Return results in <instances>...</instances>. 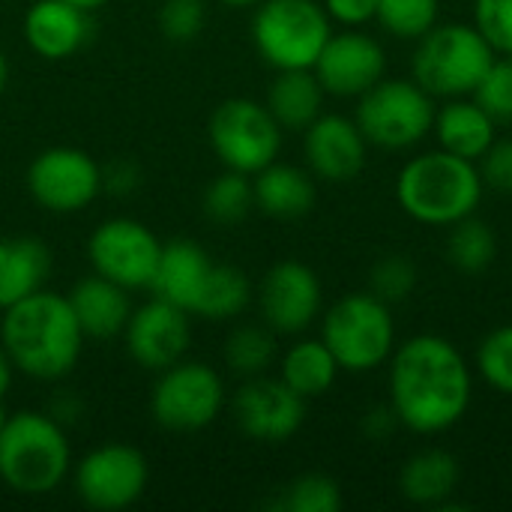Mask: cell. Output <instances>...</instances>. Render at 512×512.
Returning <instances> with one entry per match:
<instances>
[{"mask_svg":"<svg viewBox=\"0 0 512 512\" xmlns=\"http://www.w3.org/2000/svg\"><path fill=\"white\" fill-rule=\"evenodd\" d=\"M387 393L399 423L414 435H441L465 420L474 402V369L438 333L396 345L387 360Z\"/></svg>","mask_w":512,"mask_h":512,"instance_id":"obj_1","label":"cell"},{"mask_svg":"<svg viewBox=\"0 0 512 512\" xmlns=\"http://www.w3.org/2000/svg\"><path fill=\"white\" fill-rule=\"evenodd\" d=\"M0 345L12 366L33 381L66 378L84 348V333L63 294L36 291L3 309Z\"/></svg>","mask_w":512,"mask_h":512,"instance_id":"obj_2","label":"cell"},{"mask_svg":"<svg viewBox=\"0 0 512 512\" xmlns=\"http://www.w3.org/2000/svg\"><path fill=\"white\" fill-rule=\"evenodd\" d=\"M486 183L474 159L450 150H426L411 156L396 177L399 207L420 225L450 228L474 216L483 201Z\"/></svg>","mask_w":512,"mask_h":512,"instance_id":"obj_3","label":"cell"},{"mask_svg":"<svg viewBox=\"0 0 512 512\" xmlns=\"http://www.w3.org/2000/svg\"><path fill=\"white\" fill-rule=\"evenodd\" d=\"M72 468L63 426L45 411L9 414L0 432V480L18 495L54 492Z\"/></svg>","mask_w":512,"mask_h":512,"instance_id":"obj_4","label":"cell"},{"mask_svg":"<svg viewBox=\"0 0 512 512\" xmlns=\"http://www.w3.org/2000/svg\"><path fill=\"white\" fill-rule=\"evenodd\" d=\"M495 57V48L474 24L438 21L426 36L417 39L411 57V78L435 99L471 96L495 63Z\"/></svg>","mask_w":512,"mask_h":512,"instance_id":"obj_5","label":"cell"},{"mask_svg":"<svg viewBox=\"0 0 512 512\" xmlns=\"http://www.w3.org/2000/svg\"><path fill=\"white\" fill-rule=\"evenodd\" d=\"M396 318L390 303L372 291H357L336 300L324 312L321 339L345 372L363 375L384 366L396 351Z\"/></svg>","mask_w":512,"mask_h":512,"instance_id":"obj_6","label":"cell"},{"mask_svg":"<svg viewBox=\"0 0 512 512\" xmlns=\"http://www.w3.org/2000/svg\"><path fill=\"white\" fill-rule=\"evenodd\" d=\"M333 33L318 0H261L252 15V42L267 66L312 69Z\"/></svg>","mask_w":512,"mask_h":512,"instance_id":"obj_7","label":"cell"},{"mask_svg":"<svg viewBox=\"0 0 512 512\" xmlns=\"http://www.w3.org/2000/svg\"><path fill=\"white\" fill-rule=\"evenodd\" d=\"M435 96L414 78H381L357 96L354 120L378 150H411L432 135Z\"/></svg>","mask_w":512,"mask_h":512,"instance_id":"obj_8","label":"cell"},{"mask_svg":"<svg viewBox=\"0 0 512 512\" xmlns=\"http://www.w3.org/2000/svg\"><path fill=\"white\" fill-rule=\"evenodd\" d=\"M282 126L264 102L234 96L216 105L207 123V138L219 162L240 174H258L279 159Z\"/></svg>","mask_w":512,"mask_h":512,"instance_id":"obj_9","label":"cell"},{"mask_svg":"<svg viewBox=\"0 0 512 512\" xmlns=\"http://www.w3.org/2000/svg\"><path fill=\"white\" fill-rule=\"evenodd\" d=\"M225 408V384L219 372L198 360H180L159 372L150 396L153 420L168 432L207 429Z\"/></svg>","mask_w":512,"mask_h":512,"instance_id":"obj_10","label":"cell"},{"mask_svg":"<svg viewBox=\"0 0 512 512\" xmlns=\"http://www.w3.org/2000/svg\"><path fill=\"white\" fill-rule=\"evenodd\" d=\"M162 243L138 219H105L87 240V258L93 273L123 285L126 291L150 288L159 267Z\"/></svg>","mask_w":512,"mask_h":512,"instance_id":"obj_11","label":"cell"},{"mask_svg":"<svg viewBox=\"0 0 512 512\" xmlns=\"http://www.w3.org/2000/svg\"><path fill=\"white\" fill-rule=\"evenodd\" d=\"M150 480L147 459L129 444H102L75 465V495L96 512L132 507Z\"/></svg>","mask_w":512,"mask_h":512,"instance_id":"obj_12","label":"cell"},{"mask_svg":"<svg viewBox=\"0 0 512 512\" xmlns=\"http://www.w3.org/2000/svg\"><path fill=\"white\" fill-rule=\"evenodd\" d=\"M27 189L42 210L78 213L102 192V168L78 147H48L30 162Z\"/></svg>","mask_w":512,"mask_h":512,"instance_id":"obj_13","label":"cell"},{"mask_svg":"<svg viewBox=\"0 0 512 512\" xmlns=\"http://www.w3.org/2000/svg\"><path fill=\"white\" fill-rule=\"evenodd\" d=\"M258 309L264 324L276 336H297L309 330L324 306V288L318 273L303 261L273 264L258 285Z\"/></svg>","mask_w":512,"mask_h":512,"instance_id":"obj_14","label":"cell"},{"mask_svg":"<svg viewBox=\"0 0 512 512\" xmlns=\"http://www.w3.org/2000/svg\"><path fill=\"white\" fill-rule=\"evenodd\" d=\"M237 429L261 444H282L294 438L306 420V399L297 396L282 378L255 375L231 399Z\"/></svg>","mask_w":512,"mask_h":512,"instance_id":"obj_15","label":"cell"},{"mask_svg":"<svg viewBox=\"0 0 512 512\" xmlns=\"http://www.w3.org/2000/svg\"><path fill=\"white\" fill-rule=\"evenodd\" d=\"M312 72L318 75L324 93L357 99L387 75V51L363 27H345L339 33L333 30Z\"/></svg>","mask_w":512,"mask_h":512,"instance_id":"obj_16","label":"cell"},{"mask_svg":"<svg viewBox=\"0 0 512 512\" xmlns=\"http://www.w3.org/2000/svg\"><path fill=\"white\" fill-rule=\"evenodd\" d=\"M126 351L129 357L150 372H162L183 360V354L192 345V321L189 312L153 297L144 306L132 309L126 327H123Z\"/></svg>","mask_w":512,"mask_h":512,"instance_id":"obj_17","label":"cell"},{"mask_svg":"<svg viewBox=\"0 0 512 512\" xmlns=\"http://www.w3.org/2000/svg\"><path fill=\"white\" fill-rule=\"evenodd\" d=\"M303 153L312 177L324 183H348L366 168L369 141L354 117L321 114L303 129Z\"/></svg>","mask_w":512,"mask_h":512,"instance_id":"obj_18","label":"cell"},{"mask_svg":"<svg viewBox=\"0 0 512 512\" xmlns=\"http://www.w3.org/2000/svg\"><path fill=\"white\" fill-rule=\"evenodd\" d=\"M21 33L33 54L45 60H66L87 42L90 12L69 0H36L24 12Z\"/></svg>","mask_w":512,"mask_h":512,"instance_id":"obj_19","label":"cell"},{"mask_svg":"<svg viewBox=\"0 0 512 512\" xmlns=\"http://www.w3.org/2000/svg\"><path fill=\"white\" fill-rule=\"evenodd\" d=\"M432 135L438 138L441 150L480 162L498 141V123L474 96H456L435 108Z\"/></svg>","mask_w":512,"mask_h":512,"instance_id":"obj_20","label":"cell"},{"mask_svg":"<svg viewBox=\"0 0 512 512\" xmlns=\"http://www.w3.org/2000/svg\"><path fill=\"white\" fill-rule=\"evenodd\" d=\"M210 267H213V258L195 240L177 237L171 243H162V255H159V267L150 282V291L153 297H162L192 315Z\"/></svg>","mask_w":512,"mask_h":512,"instance_id":"obj_21","label":"cell"},{"mask_svg":"<svg viewBox=\"0 0 512 512\" xmlns=\"http://www.w3.org/2000/svg\"><path fill=\"white\" fill-rule=\"evenodd\" d=\"M66 300L78 318L84 339H114L123 333L132 315L129 291L99 273L78 279Z\"/></svg>","mask_w":512,"mask_h":512,"instance_id":"obj_22","label":"cell"},{"mask_svg":"<svg viewBox=\"0 0 512 512\" xmlns=\"http://www.w3.org/2000/svg\"><path fill=\"white\" fill-rule=\"evenodd\" d=\"M252 192H255V207L273 219H297L315 207L312 171L279 159L261 168L258 174H252Z\"/></svg>","mask_w":512,"mask_h":512,"instance_id":"obj_23","label":"cell"},{"mask_svg":"<svg viewBox=\"0 0 512 512\" xmlns=\"http://www.w3.org/2000/svg\"><path fill=\"white\" fill-rule=\"evenodd\" d=\"M324 87L312 69H279L267 87L264 105L288 132H303L324 114Z\"/></svg>","mask_w":512,"mask_h":512,"instance_id":"obj_24","label":"cell"},{"mask_svg":"<svg viewBox=\"0 0 512 512\" xmlns=\"http://www.w3.org/2000/svg\"><path fill=\"white\" fill-rule=\"evenodd\" d=\"M51 273V249L36 237L0 240V309L45 288Z\"/></svg>","mask_w":512,"mask_h":512,"instance_id":"obj_25","label":"cell"},{"mask_svg":"<svg viewBox=\"0 0 512 512\" xmlns=\"http://www.w3.org/2000/svg\"><path fill=\"white\" fill-rule=\"evenodd\" d=\"M459 486V462L441 447L414 453L399 474V492L417 507H444Z\"/></svg>","mask_w":512,"mask_h":512,"instance_id":"obj_26","label":"cell"},{"mask_svg":"<svg viewBox=\"0 0 512 512\" xmlns=\"http://www.w3.org/2000/svg\"><path fill=\"white\" fill-rule=\"evenodd\" d=\"M342 366L324 339H300L279 360V378L303 399H318L330 393Z\"/></svg>","mask_w":512,"mask_h":512,"instance_id":"obj_27","label":"cell"},{"mask_svg":"<svg viewBox=\"0 0 512 512\" xmlns=\"http://www.w3.org/2000/svg\"><path fill=\"white\" fill-rule=\"evenodd\" d=\"M252 297H255L252 282L246 279V273L240 267L213 261L192 315L207 318V321H231L249 309Z\"/></svg>","mask_w":512,"mask_h":512,"instance_id":"obj_28","label":"cell"},{"mask_svg":"<svg viewBox=\"0 0 512 512\" xmlns=\"http://www.w3.org/2000/svg\"><path fill=\"white\" fill-rule=\"evenodd\" d=\"M447 258L465 276L486 273L495 264V258H498V237H495L492 225L477 219V213L459 219L456 225H450Z\"/></svg>","mask_w":512,"mask_h":512,"instance_id":"obj_29","label":"cell"},{"mask_svg":"<svg viewBox=\"0 0 512 512\" xmlns=\"http://www.w3.org/2000/svg\"><path fill=\"white\" fill-rule=\"evenodd\" d=\"M276 354V333L267 324H240L225 339V366L240 378L267 375V369L276 363Z\"/></svg>","mask_w":512,"mask_h":512,"instance_id":"obj_30","label":"cell"},{"mask_svg":"<svg viewBox=\"0 0 512 512\" xmlns=\"http://www.w3.org/2000/svg\"><path fill=\"white\" fill-rule=\"evenodd\" d=\"M201 207H204V216L219 225H237L240 219H246L249 210L255 207V192H252L249 174L225 168V174H219L216 180L207 183Z\"/></svg>","mask_w":512,"mask_h":512,"instance_id":"obj_31","label":"cell"},{"mask_svg":"<svg viewBox=\"0 0 512 512\" xmlns=\"http://www.w3.org/2000/svg\"><path fill=\"white\" fill-rule=\"evenodd\" d=\"M441 15V0H378L375 21L402 42L426 36Z\"/></svg>","mask_w":512,"mask_h":512,"instance_id":"obj_32","label":"cell"},{"mask_svg":"<svg viewBox=\"0 0 512 512\" xmlns=\"http://www.w3.org/2000/svg\"><path fill=\"white\" fill-rule=\"evenodd\" d=\"M279 510L285 512H339L342 489L327 474H303L291 480L279 498Z\"/></svg>","mask_w":512,"mask_h":512,"instance_id":"obj_33","label":"cell"},{"mask_svg":"<svg viewBox=\"0 0 512 512\" xmlns=\"http://www.w3.org/2000/svg\"><path fill=\"white\" fill-rule=\"evenodd\" d=\"M474 366L489 387L512 396V324L483 336Z\"/></svg>","mask_w":512,"mask_h":512,"instance_id":"obj_34","label":"cell"},{"mask_svg":"<svg viewBox=\"0 0 512 512\" xmlns=\"http://www.w3.org/2000/svg\"><path fill=\"white\" fill-rule=\"evenodd\" d=\"M417 282H420V270L405 255H387L369 273V291L390 306L405 303L417 291Z\"/></svg>","mask_w":512,"mask_h":512,"instance_id":"obj_35","label":"cell"},{"mask_svg":"<svg viewBox=\"0 0 512 512\" xmlns=\"http://www.w3.org/2000/svg\"><path fill=\"white\" fill-rule=\"evenodd\" d=\"M492 117L495 123H512V54H498L477 90L471 93Z\"/></svg>","mask_w":512,"mask_h":512,"instance_id":"obj_36","label":"cell"},{"mask_svg":"<svg viewBox=\"0 0 512 512\" xmlns=\"http://www.w3.org/2000/svg\"><path fill=\"white\" fill-rule=\"evenodd\" d=\"M207 24L204 0H162L159 9V30L171 42H192L201 36Z\"/></svg>","mask_w":512,"mask_h":512,"instance_id":"obj_37","label":"cell"},{"mask_svg":"<svg viewBox=\"0 0 512 512\" xmlns=\"http://www.w3.org/2000/svg\"><path fill=\"white\" fill-rule=\"evenodd\" d=\"M474 27L495 54H512V0H474Z\"/></svg>","mask_w":512,"mask_h":512,"instance_id":"obj_38","label":"cell"},{"mask_svg":"<svg viewBox=\"0 0 512 512\" xmlns=\"http://www.w3.org/2000/svg\"><path fill=\"white\" fill-rule=\"evenodd\" d=\"M477 165H480L486 186L512 195V138H498Z\"/></svg>","mask_w":512,"mask_h":512,"instance_id":"obj_39","label":"cell"},{"mask_svg":"<svg viewBox=\"0 0 512 512\" xmlns=\"http://www.w3.org/2000/svg\"><path fill=\"white\" fill-rule=\"evenodd\" d=\"M321 6L327 9L330 21L342 27H366L378 12V0H321Z\"/></svg>","mask_w":512,"mask_h":512,"instance_id":"obj_40","label":"cell"},{"mask_svg":"<svg viewBox=\"0 0 512 512\" xmlns=\"http://www.w3.org/2000/svg\"><path fill=\"white\" fill-rule=\"evenodd\" d=\"M399 426H402V423H399V417H396V411H393L390 402H387V405H378V408H372V411H366V417H363V435H366L369 441H387Z\"/></svg>","mask_w":512,"mask_h":512,"instance_id":"obj_41","label":"cell"},{"mask_svg":"<svg viewBox=\"0 0 512 512\" xmlns=\"http://www.w3.org/2000/svg\"><path fill=\"white\" fill-rule=\"evenodd\" d=\"M12 372H15V366H12L6 348L0 345V399H3V396L9 393V387H12Z\"/></svg>","mask_w":512,"mask_h":512,"instance_id":"obj_42","label":"cell"},{"mask_svg":"<svg viewBox=\"0 0 512 512\" xmlns=\"http://www.w3.org/2000/svg\"><path fill=\"white\" fill-rule=\"evenodd\" d=\"M6 81H9V60H6V54H3V48H0V93H3Z\"/></svg>","mask_w":512,"mask_h":512,"instance_id":"obj_43","label":"cell"},{"mask_svg":"<svg viewBox=\"0 0 512 512\" xmlns=\"http://www.w3.org/2000/svg\"><path fill=\"white\" fill-rule=\"evenodd\" d=\"M69 3H75V6H81V9H87V12H93V9H99L102 3H108V0H69Z\"/></svg>","mask_w":512,"mask_h":512,"instance_id":"obj_44","label":"cell"},{"mask_svg":"<svg viewBox=\"0 0 512 512\" xmlns=\"http://www.w3.org/2000/svg\"><path fill=\"white\" fill-rule=\"evenodd\" d=\"M219 3H225V6H237V9H243V6H258L261 0H219Z\"/></svg>","mask_w":512,"mask_h":512,"instance_id":"obj_45","label":"cell"},{"mask_svg":"<svg viewBox=\"0 0 512 512\" xmlns=\"http://www.w3.org/2000/svg\"><path fill=\"white\" fill-rule=\"evenodd\" d=\"M6 420H9V414L3 411V399H0V432H3V426H6Z\"/></svg>","mask_w":512,"mask_h":512,"instance_id":"obj_46","label":"cell"}]
</instances>
